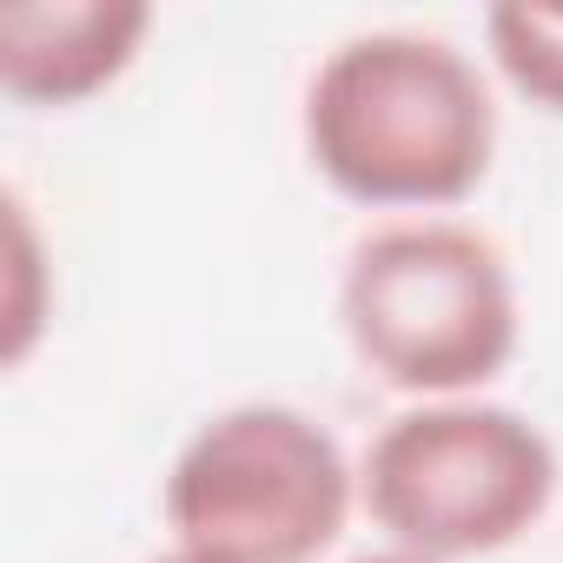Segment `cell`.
Listing matches in <instances>:
<instances>
[{"mask_svg":"<svg viewBox=\"0 0 563 563\" xmlns=\"http://www.w3.org/2000/svg\"><path fill=\"white\" fill-rule=\"evenodd\" d=\"M306 153L358 206H457L497 153V107L471 54L438 34L378 27L339 41L306 87Z\"/></svg>","mask_w":563,"mask_h":563,"instance_id":"cell-1","label":"cell"},{"mask_svg":"<svg viewBox=\"0 0 563 563\" xmlns=\"http://www.w3.org/2000/svg\"><path fill=\"white\" fill-rule=\"evenodd\" d=\"M339 319L358 365L424 405L471 398L517 358V278L497 239L457 219H398L352 245Z\"/></svg>","mask_w":563,"mask_h":563,"instance_id":"cell-2","label":"cell"},{"mask_svg":"<svg viewBox=\"0 0 563 563\" xmlns=\"http://www.w3.org/2000/svg\"><path fill=\"white\" fill-rule=\"evenodd\" d=\"M358 497L391 550L431 563L490 556L543 523L556 497V444L510 405H411L372 438Z\"/></svg>","mask_w":563,"mask_h":563,"instance_id":"cell-3","label":"cell"},{"mask_svg":"<svg viewBox=\"0 0 563 563\" xmlns=\"http://www.w3.org/2000/svg\"><path fill=\"white\" fill-rule=\"evenodd\" d=\"M358 504L345 444L292 405L206 418L166 471L173 550L199 563H319Z\"/></svg>","mask_w":563,"mask_h":563,"instance_id":"cell-4","label":"cell"},{"mask_svg":"<svg viewBox=\"0 0 563 563\" xmlns=\"http://www.w3.org/2000/svg\"><path fill=\"white\" fill-rule=\"evenodd\" d=\"M146 34L140 0H14L0 8V87L21 107H80L133 67Z\"/></svg>","mask_w":563,"mask_h":563,"instance_id":"cell-5","label":"cell"},{"mask_svg":"<svg viewBox=\"0 0 563 563\" xmlns=\"http://www.w3.org/2000/svg\"><path fill=\"white\" fill-rule=\"evenodd\" d=\"M484 41H490L497 74L530 107L563 120V8H530V0H517V8H490L484 14Z\"/></svg>","mask_w":563,"mask_h":563,"instance_id":"cell-6","label":"cell"},{"mask_svg":"<svg viewBox=\"0 0 563 563\" xmlns=\"http://www.w3.org/2000/svg\"><path fill=\"white\" fill-rule=\"evenodd\" d=\"M8 265H14V299H8V365H21L34 352L41 332V239L34 219L21 206V192H8Z\"/></svg>","mask_w":563,"mask_h":563,"instance_id":"cell-7","label":"cell"},{"mask_svg":"<svg viewBox=\"0 0 563 563\" xmlns=\"http://www.w3.org/2000/svg\"><path fill=\"white\" fill-rule=\"evenodd\" d=\"M352 563H431V556H418V550H372V556H352Z\"/></svg>","mask_w":563,"mask_h":563,"instance_id":"cell-8","label":"cell"},{"mask_svg":"<svg viewBox=\"0 0 563 563\" xmlns=\"http://www.w3.org/2000/svg\"><path fill=\"white\" fill-rule=\"evenodd\" d=\"M153 563H199V556H186V550H173V556H153Z\"/></svg>","mask_w":563,"mask_h":563,"instance_id":"cell-9","label":"cell"}]
</instances>
